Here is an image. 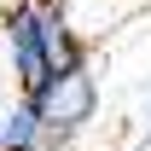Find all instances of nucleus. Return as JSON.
Segmentation results:
<instances>
[{"instance_id":"3","label":"nucleus","mask_w":151,"mask_h":151,"mask_svg":"<svg viewBox=\"0 0 151 151\" xmlns=\"http://www.w3.org/2000/svg\"><path fill=\"white\" fill-rule=\"evenodd\" d=\"M41 35H47V64H52V76L76 70V64H87V47H81V35L64 23V12H58V6H47V18H41Z\"/></svg>"},{"instance_id":"1","label":"nucleus","mask_w":151,"mask_h":151,"mask_svg":"<svg viewBox=\"0 0 151 151\" xmlns=\"http://www.w3.org/2000/svg\"><path fill=\"white\" fill-rule=\"evenodd\" d=\"M23 99H29L41 111V122H47V151H64L76 134L93 122L99 81H93L87 64H76V70H64V76H47V87H41V93H23Z\"/></svg>"},{"instance_id":"2","label":"nucleus","mask_w":151,"mask_h":151,"mask_svg":"<svg viewBox=\"0 0 151 151\" xmlns=\"http://www.w3.org/2000/svg\"><path fill=\"white\" fill-rule=\"evenodd\" d=\"M41 18H47V0H18V6L0 18V35H6V52H12V81H18V93H41L47 76H52Z\"/></svg>"},{"instance_id":"4","label":"nucleus","mask_w":151,"mask_h":151,"mask_svg":"<svg viewBox=\"0 0 151 151\" xmlns=\"http://www.w3.org/2000/svg\"><path fill=\"white\" fill-rule=\"evenodd\" d=\"M41 145H47V122L29 99H18L0 116V151H41Z\"/></svg>"}]
</instances>
